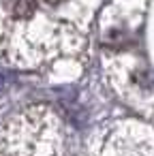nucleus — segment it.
<instances>
[{"mask_svg":"<svg viewBox=\"0 0 154 156\" xmlns=\"http://www.w3.org/2000/svg\"><path fill=\"white\" fill-rule=\"evenodd\" d=\"M98 0H0V51L15 62H39L73 51Z\"/></svg>","mask_w":154,"mask_h":156,"instance_id":"nucleus-1","label":"nucleus"}]
</instances>
